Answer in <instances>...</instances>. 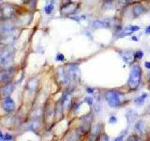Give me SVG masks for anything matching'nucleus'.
<instances>
[{
  "label": "nucleus",
  "instance_id": "9",
  "mask_svg": "<svg viewBox=\"0 0 150 141\" xmlns=\"http://www.w3.org/2000/svg\"><path fill=\"white\" fill-rule=\"evenodd\" d=\"M92 27L94 28H109L111 27V20L110 19H104V20H95L92 22Z\"/></svg>",
  "mask_w": 150,
  "mask_h": 141
},
{
  "label": "nucleus",
  "instance_id": "29",
  "mask_svg": "<svg viewBox=\"0 0 150 141\" xmlns=\"http://www.w3.org/2000/svg\"><path fill=\"white\" fill-rule=\"evenodd\" d=\"M100 140L107 141V140H109V137H108V135H107L106 134H102V135L100 136Z\"/></svg>",
  "mask_w": 150,
  "mask_h": 141
},
{
  "label": "nucleus",
  "instance_id": "28",
  "mask_svg": "<svg viewBox=\"0 0 150 141\" xmlns=\"http://www.w3.org/2000/svg\"><path fill=\"white\" fill-rule=\"evenodd\" d=\"M55 59L57 60V61H63L65 59V58H64V56L62 54H57V55H56Z\"/></svg>",
  "mask_w": 150,
  "mask_h": 141
},
{
  "label": "nucleus",
  "instance_id": "1",
  "mask_svg": "<svg viewBox=\"0 0 150 141\" xmlns=\"http://www.w3.org/2000/svg\"><path fill=\"white\" fill-rule=\"evenodd\" d=\"M142 78V70L138 64H135L130 70L129 78L128 81V87L130 89H136L140 85Z\"/></svg>",
  "mask_w": 150,
  "mask_h": 141
},
{
  "label": "nucleus",
  "instance_id": "11",
  "mask_svg": "<svg viewBox=\"0 0 150 141\" xmlns=\"http://www.w3.org/2000/svg\"><path fill=\"white\" fill-rule=\"evenodd\" d=\"M140 29V26H129L125 27L124 30H122L120 32V34L118 36V38H122V37H125V36H128V35H130L132 34L133 32H136Z\"/></svg>",
  "mask_w": 150,
  "mask_h": 141
},
{
  "label": "nucleus",
  "instance_id": "38",
  "mask_svg": "<svg viewBox=\"0 0 150 141\" xmlns=\"http://www.w3.org/2000/svg\"><path fill=\"white\" fill-rule=\"evenodd\" d=\"M0 41H1V36H0Z\"/></svg>",
  "mask_w": 150,
  "mask_h": 141
},
{
  "label": "nucleus",
  "instance_id": "26",
  "mask_svg": "<svg viewBox=\"0 0 150 141\" xmlns=\"http://www.w3.org/2000/svg\"><path fill=\"white\" fill-rule=\"evenodd\" d=\"M84 102L87 103L89 105H94V99L92 97H86V99H84Z\"/></svg>",
  "mask_w": 150,
  "mask_h": 141
},
{
  "label": "nucleus",
  "instance_id": "7",
  "mask_svg": "<svg viewBox=\"0 0 150 141\" xmlns=\"http://www.w3.org/2000/svg\"><path fill=\"white\" fill-rule=\"evenodd\" d=\"M15 70L13 69H5L0 70V82L1 83H8L12 79Z\"/></svg>",
  "mask_w": 150,
  "mask_h": 141
},
{
  "label": "nucleus",
  "instance_id": "32",
  "mask_svg": "<svg viewBox=\"0 0 150 141\" xmlns=\"http://www.w3.org/2000/svg\"><path fill=\"white\" fill-rule=\"evenodd\" d=\"M100 110V105H98V103H96V105H94V111H95L96 113H98Z\"/></svg>",
  "mask_w": 150,
  "mask_h": 141
},
{
  "label": "nucleus",
  "instance_id": "35",
  "mask_svg": "<svg viewBox=\"0 0 150 141\" xmlns=\"http://www.w3.org/2000/svg\"><path fill=\"white\" fill-rule=\"evenodd\" d=\"M145 33H146V34H150V26H148L146 27V29H145Z\"/></svg>",
  "mask_w": 150,
  "mask_h": 141
},
{
  "label": "nucleus",
  "instance_id": "6",
  "mask_svg": "<svg viewBox=\"0 0 150 141\" xmlns=\"http://www.w3.org/2000/svg\"><path fill=\"white\" fill-rule=\"evenodd\" d=\"M13 60V53L11 51H8L6 53H4L0 56V67L6 68L8 67L9 65L12 63Z\"/></svg>",
  "mask_w": 150,
  "mask_h": 141
},
{
  "label": "nucleus",
  "instance_id": "34",
  "mask_svg": "<svg viewBox=\"0 0 150 141\" xmlns=\"http://www.w3.org/2000/svg\"><path fill=\"white\" fill-rule=\"evenodd\" d=\"M123 137H124V135H119L118 137L117 138H115V141H119V140H123Z\"/></svg>",
  "mask_w": 150,
  "mask_h": 141
},
{
  "label": "nucleus",
  "instance_id": "12",
  "mask_svg": "<svg viewBox=\"0 0 150 141\" xmlns=\"http://www.w3.org/2000/svg\"><path fill=\"white\" fill-rule=\"evenodd\" d=\"M126 118H127V120H128L129 123H132V122L135 121L136 118H137V112H136L135 110L131 109V110L127 112Z\"/></svg>",
  "mask_w": 150,
  "mask_h": 141
},
{
  "label": "nucleus",
  "instance_id": "15",
  "mask_svg": "<svg viewBox=\"0 0 150 141\" xmlns=\"http://www.w3.org/2000/svg\"><path fill=\"white\" fill-rule=\"evenodd\" d=\"M59 79H60V82L63 84H68L69 82L67 75H66L65 69H59Z\"/></svg>",
  "mask_w": 150,
  "mask_h": 141
},
{
  "label": "nucleus",
  "instance_id": "5",
  "mask_svg": "<svg viewBox=\"0 0 150 141\" xmlns=\"http://www.w3.org/2000/svg\"><path fill=\"white\" fill-rule=\"evenodd\" d=\"M77 9H78V5L76 3H74L72 1H69V2H64V4L61 6L60 11L62 15L69 16L76 12Z\"/></svg>",
  "mask_w": 150,
  "mask_h": 141
},
{
  "label": "nucleus",
  "instance_id": "21",
  "mask_svg": "<svg viewBox=\"0 0 150 141\" xmlns=\"http://www.w3.org/2000/svg\"><path fill=\"white\" fill-rule=\"evenodd\" d=\"M112 6H114V1H112V0H105L104 3L102 5V9H110Z\"/></svg>",
  "mask_w": 150,
  "mask_h": 141
},
{
  "label": "nucleus",
  "instance_id": "25",
  "mask_svg": "<svg viewBox=\"0 0 150 141\" xmlns=\"http://www.w3.org/2000/svg\"><path fill=\"white\" fill-rule=\"evenodd\" d=\"M143 56H144V53H143V51H141V50H139V51H137L135 53V55H134V56L136 58H138V59H141L143 58Z\"/></svg>",
  "mask_w": 150,
  "mask_h": 141
},
{
  "label": "nucleus",
  "instance_id": "4",
  "mask_svg": "<svg viewBox=\"0 0 150 141\" xmlns=\"http://www.w3.org/2000/svg\"><path fill=\"white\" fill-rule=\"evenodd\" d=\"M15 13V9L9 4H4L0 7V19L8 20L11 19Z\"/></svg>",
  "mask_w": 150,
  "mask_h": 141
},
{
  "label": "nucleus",
  "instance_id": "20",
  "mask_svg": "<svg viewBox=\"0 0 150 141\" xmlns=\"http://www.w3.org/2000/svg\"><path fill=\"white\" fill-rule=\"evenodd\" d=\"M37 87H38V81H37L36 78H33L30 80L29 82H28V88H29V89L31 91H34L37 88Z\"/></svg>",
  "mask_w": 150,
  "mask_h": 141
},
{
  "label": "nucleus",
  "instance_id": "16",
  "mask_svg": "<svg viewBox=\"0 0 150 141\" xmlns=\"http://www.w3.org/2000/svg\"><path fill=\"white\" fill-rule=\"evenodd\" d=\"M144 121L143 120H139L137 121L135 123V131H136V133H138V134H142L143 133V131H144Z\"/></svg>",
  "mask_w": 150,
  "mask_h": 141
},
{
  "label": "nucleus",
  "instance_id": "17",
  "mask_svg": "<svg viewBox=\"0 0 150 141\" xmlns=\"http://www.w3.org/2000/svg\"><path fill=\"white\" fill-rule=\"evenodd\" d=\"M146 98H147V94L146 93H144L141 96H139L138 98H136L134 102H135V103L137 105H143V103H144L145 99H146Z\"/></svg>",
  "mask_w": 150,
  "mask_h": 141
},
{
  "label": "nucleus",
  "instance_id": "27",
  "mask_svg": "<svg viewBox=\"0 0 150 141\" xmlns=\"http://www.w3.org/2000/svg\"><path fill=\"white\" fill-rule=\"evenodd\" d=\"M70 19H72L74 21H80V20H83L86 19V16H75V17H70Z\"/></svg>",
  "mask_w": 150,
  "mask_h": 141
},
{
  "label": "nucleus",
  "instance_id": "22",
  "mask_svg": "<svg viewBox=\"0 0 150 141\" xmlns=\"http://www.w3.org/2000/svg\"><path fill=\"white\" fill-rule=\"evenodd\" d=\"M0 140H13V136L8 134H3L1 131H0Z\"/></svg>",
  "mask_w": 150,
  "mask_h": 141
},
{
  "label": "nucleus",
  "instance_id": "13",
  "mask_svg": "<svg viewBox=\"0 0 150 141\" xmlns=\"http://www.w3.org/2000/svg\"><path fill=\"white\" fill-rule=\"evenodd\" d=\"M14 88H15V87H14V85H13V84H8V85H7V86L2 89L3 95H4L5 97L9 96V95L11 94V92L13 91Z\"/></svg>",
  "mask_w": 150,
  "mask_h": 141
},
{
  "label": "nucleus",
  "instance_id": "19",
  "mask_svg": "<svg viewBox=\"0 0 150 141\" xmlns=\"http://www.w3.org/2000/svg\"><path fill=\"white\" fill-rule=\"evenodd\" d=\"M62 112H63V105H62V101H60L57 103V105H56L55 108V115L57 118H60L61 115H62Z\"/></svg>",
  "mask_w": 150,
  "mask_h": 141
},
{
  "label": "nucleus",
  "instance_id": "30",
  "mask_svg": "<svg viewBox=\"0 0 150 141\" xmlns=\"http://www.w3.org/2000/svg\"><path fill=\"white\" fill-rule=\"evenodd\" d=\"M109 122H110V123H116V122H117V119H116V118L115 117V116H112L111 118H110V120H109Z\"/></svg>",
  "mask_w": 150,
  "mask_h": 141
},
{
  "label": "nucleus",
  "instance_id": "8",
  "mask_svg": "<svg viewBox=\"0 0 150 141\" xmlns=\"http://www.w3.org/2000/svg\"><path fill=\"white\" fill-rule=\"evenodd\" d=\"M2 108H3V110L9 113L14 110V108H15V103H14V101L11 97L8 96L5 98L2 102Z\"/></svg>",
  "mask_w": 150,
  "mask_h": 141
},
{
  "label": "nucleus",
  "instance_id": "23",
  "mask_svg": "<svg viewBox=\"0 0 150 141\" xmlns=\"http://www.w3.org/2000/svg\"><path fill=\"white\" fill-rule=\"evenodd\" d=\"M54 2L53 3H51V4H49V5H47V6L44 8V11H45V13L46 14H51L52 12H53V11H54Z\"/></svg>",
  "mask_w": 150,
  "mask_h": 141
},
{
  "label": "nucleus",
  "instance_id": "10",
  "mask_svg": "<svg viewBox=\"0 0 150 141\" xmlns=\"http://www.w3.org/2000/svg\"><path fill=\"white\" fill-rule=\"evenodd\" d=\"M120 56L122 59L124 60V62L126 63H130L133 61L134 58V55H133V52L131 50H123L120 52Z\"/></svg>",
  "mask_w": 150,
  "mask_h": 141
},
{
  "label": "nucleus",
  "instance_id": "2",
  "mask_svg": "<svg viewBox=\"0 0 150 141\" xmlns=\"http://www.w3.org/2000/svg\"><path fill=\"white\" fill-rule=\"evenodd\" d=\"M65 73H66V75H67V77H68L69 82L78 81V80L80 79V75H81L79 67L75 64H69V65L66 66Z\"/></svg>",
  "mask_w": 150,
  "mask_h": 141
},
{
  "label": "nucleus",
  "instance_id": "24",
  "mask_svg": "<svg viewBox=\"0 0 150 141\" xmlns=\"http://www.w3.org/2000/svg\"><path fill=\"white\" fill-rule=\"evenodd\" d=\"M13 29H14V27L11 26H6L2 27V31L5 33H11V32H12Z\"/></svg>",
  "mask_w": 150,
  "mask_h": 141
},
{
  "label": "nucleus",
  "instance_id": "36",
  "mask_svg": "<svg viewBox=\"0 0 150 141\" xmlns=\"http://www.w3.org/2000/svg\"><path fill=\"white\" fill-rule=\"evenodd\" d=\"M145 67L150 70V62H149V61H147V62H145Z\"/></svg>",
  "mask_w": 150,
  "mask_h": 141
},
{
  "label": "nucleus",
  "instance_id": "37",
  "mask_svg": "<svg viewBox=\"0 0 150 141\" xmlns=\"http://www.w3.org/2000/svg\"><path fill=\"white\" fill-rule=\"evenodd\" d=\"M132 40H133L134 41H139L137 37H132Z\"/></svg>",
  "mask_w": 150,
  "mask_h": 141
},
{
  "label": "nucleus",
  "instance_id": "18",
  "mask_svg": "<svg viewBox=\"0 0 150 141\" xmlns=\"http://www.w3.org/2000/svg\"><path fill=\"white\" fill-rule=\"evenodd\" d=\"M101 128H102V125L101 124H96V125H94L92 128L90 129L91 132H92V135H100V131H101Z\"/></svg>",
  "mask_w": 150,
  "mask_h": 141
},
{
  "label": "nucleus",
  "instance_id": "14",
  "mask_svg": "<svg viewBox=\"0 0 150 141\" xmlns=\"http://www.w3.org/2000/svg\"><path fill=\"white\" fill-rule=\"evenodd\" d=\"M144 11V9L143 6H141V5H135L133 7V9H132V12H133V15L135 17H138L140 16L141 14H143Z\"/></svg>",
  "mask_w": 150,
  "mask_h": 141
},
{
  "label": "nucleus",
  "instance_id": "33",
  "mask_svg": "<svg viewBox=\"0 0 150 141\" xmlns=\"http://www.w3.org/2000/svg\"><path fill=\"white\" fill-rule=\"evenodd\" d=\"M86 92L87 93H94V88H86Z\"/></svg>",
  "mask_w": 150,
  "mask_h": 141
},
{
  "label": "nucleus",
  "instance_id": "31",
  "mask_svg": "<svg viewBox=\"0 0 150 141\" xmlns=\"http://www.w3.org/2000/svg\"><path fill=\"white\" fill-rule=\"evenodd\" d=\"M143 1V0H125V3H128V4H132V3H138Z\"/></svg>",
  "mask_w": 150,
  "mask_h": 141
},
{
  "label": "nucleus",
  "instance_id": "3",
  "mask_svg": "<svg viewBox=\"0 0 150 141\" xmlns=\"http://www.w3.org/2000/svg\"><path fill=\"white\" fill-rule=\"evenodd\" d=\"M122 97H123V94L118 91H115V90L106 91L105 93L106 100L112 107H115L117 105H119L121 103Z\"/></svg>",
  "mask_w": 150,
  "mask_h": 141
}]
</instances>
